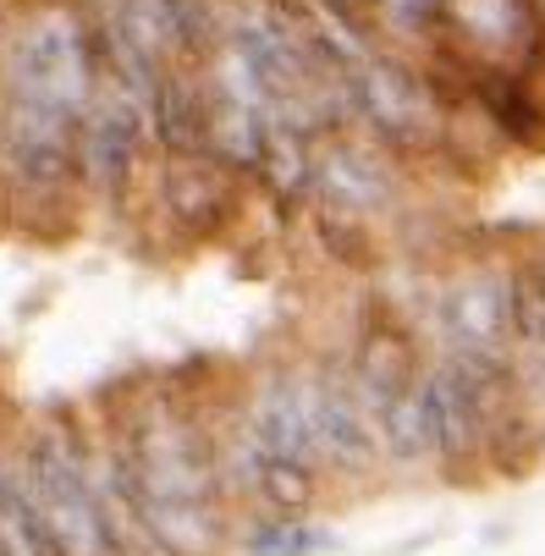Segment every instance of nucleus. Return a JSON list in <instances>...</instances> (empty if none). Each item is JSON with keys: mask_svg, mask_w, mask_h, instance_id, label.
I'll return each instance as SVG.
<instances>
[{"mask_svg": "<svg viewBox=\"0 0 545 556\" xmlns=\"http://www.w3.org/2000/svg\"><path fill=\"white\" fill-rule=\"evenodd\" d=\"M138 513L166 556H215L226 545L231 507L204 430V408L182 386H143L105 425Z\"/></svg>", "mask_w": 545, "mask_h": 556, "instance_id": "obj_2", "label": "nucleus"}, {"mask_svg": "<svg viewBox=\"0 0 545 556\" xmlns=\"http://www.w3.org/2000/svg\"><path fill=\"white\" fill-rule=\"evenodd\" d=\"M100 84L84 0H28L0 34V177L23 204L77 193V127Z\"/></svg>", "mask_w": 545, "mask_h": 556, "instance_id": "obj_1", "label": "nucleus"}, {"mask_svg": "<svg viewBox=\"0 0 545 556\" xmlns=\"http://www.w3.org/2000/svg\"><path fill=\"white\" fill-rule=\"evenodd\" d=\"M347 111L353 122H364V138L380 143L392 161L435 149L446 132L441 89L430 84V72L408 50L380 45L375 34H364L347 61Z\"/></svg>", "mask_w": 545, "mask_h": 556, "instance_id": "obj_4", "label": "nucleus"}, {"mask_svg": "<svg viewBox=\"0 0 545 556\" xmlns=\"http://www.w3.org/2000/svg\"><path fill=\"white\" fill-rule=\"evenodd\" d=\"M308 419H315V446L326 463V480H369L380 468V446H375L369 414L353 391L347 358L308 364Z\"/></svg>", "mask_w": 545, "mask_h": 556, "instance_id": "obj_8", "label": "nucleus"}, {"mask_svg": "<svg viewBox=\"0 0 545 556\" xmlns=\"http://www.w3.org/2000/svg\"><path fill=\"white\" fill-rule=\"evenodd\" d=\"M331 545L337 534L315 518H265L243 534V556H320Z\"/></svg>", "mask_w": 545, "mask_h": 556, "instance_id": "obj_12", "label": "nucleus"}, {"mask_svg": "<svg viewBox=\"0 0 545 556\" xmlns=\"http://www.w3.org/2000/svg\"><path fill=\"white\" fill-rule=\"evenodd\" d=\"M441 358L512 375V265L474 260L441 281L435 292Z\"/></svg>", "mask_w": 545, "mask_h": 556, "instance_id": "obj_5", "label": "nucleus"}, {"mask_svg": "<svg viewBox=\"0 0 545 556\" xmlns=\"http://www.w3.org/2000/svg\"><path fill=\"white\" fill-rule=\"evenodd\" d=\"M430 50H446L462 66L534 77L545 28L529 0H441V39Z\"/></svg>", "mask_w": 545, "mask_h": 556, "instance_id": "obj_7", "label": "nucleus"}, {"mask_svg": "<svg viewBox=\"0 0 545 556\" xmlns=\"http://www.w3.org/2000/svg\"><path fill=\"white\" fill-rule=\"evenodd\" d=\"M0 556H50V540L17 485L12 457H0Z\"/></svg>", "mask_w": 545, "mask_h": 556, "instance_id": "obj_11", "label": "nucleus"}, {"mask_svg": "<svg viewBox=\"0 0 545 556\" xmlns=\"http://www.w3.org/2000/svg\"><path fill=\"white\" fill-rule=\"evenodd\" d=\"M12 468H17V485L50 540V556H122L105 529L94 480H89L84 430H72V425L28 430L12 452Z\"/></svg>", "mask_w": 545, "mask_h": 556, "instance_id": "obj_3", "label": "nucleus"}, {"mask_svg": "<svg viewBox=\"0 0 545 556\" xmlns=\"http://www.w3.org/2000/svg\"><path fill=\"white\" fill-rule=\"evenodd\" d=\"M238 210V177L204 154H172L154 172V215L177 237H210Z\"/></svg>", "mask_w": 545, "mask_h": 556, "instance_id": "obj_9", "label": "nucleus"}, {"mask_svg": "<svg viewBox=\"0 0 545 556\" xmlns=\"http://www.w3.org/2000/svg\"><path fill=\"white\" fill-rule=\"evenodd\" d=\"M149 149L154 143H149L143 105L100 72L94 100L84 111V127H77V188H89L105 204H127Z\"/></svg>", "mask_w": 545, "mask_h": 556, "instance_id": "obj_6", "label": "nucleus"}, {"mask_svg": "<svg viewBox=\"0 0 545 556\" xmlns=\"http://www.w3.org/2000/svg\"><path fill=\"white\" fill-rule=\"evenodd\" d=\"M529 7H534V17H540V28H545V0H529Z\"/></svg>", "mask_w": 545, "mask_h": 556, "instance_id": "obj_14", "label": "nucleus"}, {"mask_svg": "<svg viewBox=\"0 0 545 556\" xmlns=\"http://www.w3.org/2000/svg\"><path fill=\"white\" fill-rule=\"evenodd\" d=\"M315 7H326V12H347V17H358V12H369L375 0H315Z\"/></svg>", "mask_w": 545, "mask_h": 556, "instance_id": "obj_13", "label": "nucleus"}, {"mask_svg": "<svg viewBox=\"0 0 545 556\" xmlns=\"http://www.w3.org/2000/svg\"><path fill=\"white\" fill-rule=\"evenodd\" d=\"M512 380L523 403L545 396V254L512 260Z\"/></svg>", "mask_w": 545, "mask_h": 556, "instance_id": "obj_10", "label": "nucleus"}]
</instances>
